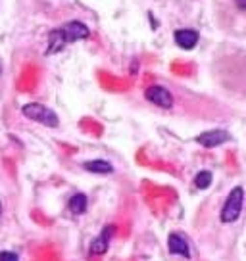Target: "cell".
Returning <instances> with one entry per match:
<instances>
[{
  "instance_id": "5b68a950",
  "label": "cell",
  "mask_w": 246,
  "mask_h": 261,
  "mask_svg": "<svg viewBox=\"0 0 246 261\" xmlns=\"http://www.w3.org/2000/svg\"><path fill=\"white\" fill-rule=\"evenodd\" d=\"M227 140H231V135L227 130H222V129L206 130V133L196 137V142L204 148H215L219 146V144H223V142H227Z\"/></svg>"
},
{
  "instance_id": "5bb4252c",
  "label": "cell",
  "mask_w": 246,
  "mask_h": 261,
  "mask_svg": "<svg viewBox=\"0 0 246 261\" xmlns=\"http://www.w3.org/2000/svg\"><path fill=\"white\" fill-rule=\"evenodd\" d=\"M0 213H2V204H0Z\"/></svg>"
},
{
  "instance_id": "7c38bea8",
  "label": "cell",
  "mask_w": 246,
  "mask_h": 261,
  "mask_svg": "<svg viewBox=\"0 0 246 261\" xmlns=\"http://www.w3.org/2000/svg\"><path fill=\"white\" fill-rule=\"evenodd\" d=\"M0 261H19V257L14 252H2L0 253Z\"/></svg>"
},
{
  "instance_id": "9c48e42d",
  "label": "cell",
  "mask_w": 246,
  "mask_h": 261,
  "mask_svg": "<svg viewBox=\"0 0 246 261\" xmlns=\"http://www.w3.org/2000/svg\"><path fill=\"white\" fill-rule=\"evenodd\" d=\"M69 212L75 213V215H81V213L87 212V196L85 194H75L71 196V200H69Z\"/></svg>"
},
{
  "instance_id": "8992f818",
  "label": "cell",
  "mask_w": 246,
  "mask_h": 261,
  "mask_svg": "<svg viewBox=\"0 0 246 261\" xmlns=\"http://www.w3.org/2000/svg\"><path fill=\"white\" fill-rule=\"evenodd\" d=\"M112 237H114V227L108 225V227H104V230L100 232L99 237L92 240V244H90V255H100V253L106 252Z\"/></svg>"
},
{
  "instance_id": "6da1fadb",
  "label": "cell",
  "mask_w": 246,
  "mask_h": 261,
  "mask_svg": "<svg viewBox=\"0 0 246 261\" xmlns=\"http://www.w3.org/2000/svg\"><path fill=\"white\" fill-rule=\"evenodd\" d=\"M89 37V27L81 21H69V23L58 27L54 31L48 33V48L46 54H56L64 50L66 44H71L75 41H81Z\"/></svg>"
},
{
  "instance_id": "9a60e30c",
  "label": "cell",
  "mask_w": 246,
  "mask_h": 261,
  "mask_svg": "<svg viewBox=\"0 0 246 261\" xmlns=\"http://www.w3.org/2000/svg\"><path fill=\"white\" fill-rule=\"evenodd\" d=\"M0 73H2V67H0Z\"/></svg>"
},
{
  "instance_id": "4fadbf2b",
  "label": "cell",
  "mask_w": 246,
  "mask_h": 261,
  "mask_svg": "<svg viewBox=\"0 0 246 261\" xmlns=\"http://www.w3.org/2000/svg\"><path fill=\"white\" fill-rule=\"evenodd\" d=\"M235 4H237L238 10H242V12H246V0H235Z\"/></svg>"
},
{
  "instance_id": "ba28073f",
  "label": "cell",
  "mask_w": 246,
  "mask_h": 261,
  "mask_svg": "<svg viewBox=\"0 0 246 261\" xmlns=\"http://www.w3.org/2000/svg\"><path fill=\"white\" fill-rule=\"evenodd\" d=\"M167 246H169V252H171L173 255H183V257H190L189 244H187V242H185V238L181 237V234H177V232L169 234Z\"/></svg>"
},
{
  "instance_id": "277c9868",
  "label": "cell",
  "mask_w": 246,
  "mask_h": 261,
  "mask_svg": "<svg viewBox=\"0 0 246 261\" xmlns=\"http://www.w3.org/2000/svg\"><path fill=\"white\" fill-rule=\"evenodd\" d=\"M148 102H152L154 106L164 108V110H169L173 106V96L171 92L165 89V87H160V85H154V87H148L146 92H144Z\"/></svg>"
},
{
  "instance_id": "30bf717a",
  "label": "cell",
  "mask_w": 246,
  "mask_h": 261,
  "mask_svg": "<svg viewBox=\"0 0 246 261\" xmlns=\"http://www.w3.org/2000/svg\"><path fill=\"white\" fill-rule=\"evenodd\" d=\"M83 167L90 173H112L114 171V167H112L108 162H104V160H92V162L83 163Z\"/></svg>"
},
{
  "instance_id": "52a82bcc",
  "label": "cell",
  "mask_w": 246,
  "mask_h": 261,
  "mask_svg": "<svg viewBox=\"0 0 246 261\" xmlns=\"http://www.w3.org/2000/svg\"><path fill=\"white\" fill-rule=\"evenodd\" d=\"M173 39H175L179 48L192 50L198 44V39H200V37H198V33L192 31V29H179V31H175Z\"/></svg>"
},
{
  "instance_id": "3957f363",
  "label": "cell",
  "mask_w": 246,
  "mask_h": 261,
  "mask_svg": "<svg viewBox=\"0 0 246 261\" xmlns=\"http://www.w3.org/2000/svg\"><path fill=\"white\" fill-rule=\"evenodd\" d=\"M21 114L31 119V121H37L41 125H46V127H58V115L46 108L44 104H39V102H31V104H25L21 108Z\"/></svg>"
},
{
  "instance_id": "8fae6325",
  "label": "cell",
  "mask_w": 246,
  "mask_h": 261,
  "mask_svg": "<svg viewBox=\"0 0 246 261\" xmlns=\"http://www.w3.org/2000/svg\"><path fill=\"white\" fill-rule=\"evenodd\" d=\"M212 185V173L210 171H200L194 177V187L200 188V190H204V188H208Z\"/></svg>"
},
{
  "instance_id": "7a4b0ae2",
  "label": "cell",
  "mask_w": 246,
  "mask_h": 261,
  "mask_svg": "<svg viewBox=\"0 0 246 261\" xmlns=\"http://www.w3.org/2000/svg\"><path fill=\"white\" fill-rule=\"evenodd\" d=\"M242 202H244V190L240 187H235L231 190V194L227 196V200H225V204L222 207V213H219L222 223L237 221L240 212H242Z\"/></svg>"
}]
</instances>
